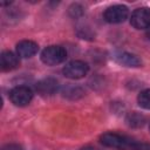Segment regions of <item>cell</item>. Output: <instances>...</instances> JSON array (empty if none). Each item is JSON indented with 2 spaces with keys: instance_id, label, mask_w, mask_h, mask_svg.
Returning a JSON list of instances; mask_svg holds the SVG:
<instances>
[{
  "instance_id": "obj_10",
  "label": "cell",
  "mask_w": 150,
  "mask_h": 150,
  "mask_svg": "<svg viewBox=\"0 0 150 150\" xmlns=\"http://www.w3.org/2000/svg\"><path fill=\"white\" fill-rule=\"evenodd\" d=\"M0 64H1V69L5 71L12 70L19 66V57L14 53H12L9 50H5L1 53Z\"/></svg>"
},
{
  "instance_id": "obj_12",
  "label": "cell",
  "mask_w": 150,
  "mask_h": 150,
  "mask_svg": "<svg viewBox=\"0 0 150 150\" xmlns=\"http://www.w3.org/2000/svg\"><path fill=\"white\" fill-rule=\"evenodd\" d=\"M62 94L64 97H69V98H77L80 96H82L83 91L80 87L77 86H67L63 88Z\"/></svg>"
},
{
  "instance_id": "obj_7",
  "label": "cell",
  "mask_w": 150,
  "mask_h": 150,
  "mask_svg": "<svg viewBox=\"0 0 150 150\" xmlns=\"http://www.w3.org/2000/svg\"><path fill=\"white\" fill-rule=\"evenodd\" d=\"M39 46L38 43H35L34 41L30 40H22L16 45V53L18 56L27 59V57H32L33 55H35L38 53Z\"/></svg>"
},
{
  "instance_id": "obj_14",
  "label": "cell",
  "mask_w": 150,
  "mask_h": 150,
  "mask_svg": "<svg viewBox=\"0 0 150 150\" xmlns=\"http://www.w3.org/2000/svg\"><path fill=\"white\" fill-rule=\"evenodd\" d=\"M80 150H96V149L93 148V146H84V148H82V149H80Z\"/></svg>"
},
{
  "instance_id": "obj_3",
  "label": "cell",
  "mask_w": 150,
  "mask_h": 150,
  "mask_svg": "<svg viewBox=\"0 0 150 150\" xmlns=\"http://www.w3.org/2000/svg\"><path fill=\"white\" fill-rule=\"evenodd\" d=\"M88 70H89V66L86 62L80 61V60H74V61L68 62L63 67L62 73L68 79L79 80V79L84 77L88 74Z\"/></svg>"
},
{
  "instance_id": "obj_6",
  "label": "cell",
  "mask_w": 150,
  "mask_h": 150,
  "mask_svg": "<svg viewBox=\"0 0 150 150\" xmlns=\"http://www.w3.org/2000/svg\"><path fill=\"white\" fill-rule=\"evenodd\" d=\"M128 14H129V11L125 6L123 5H114V6H110L108 7L105 11H104V20L107 22H110V23H120V22H123L127 18H128Z\"/></svg>"
},
{
  "instance_id": "obj_11",
  "label": "cell",
  "mask_w": 150,
  "mask_h": 150,
  "mask_svg": "<svg viewBox=\"0 0 150 150\" xmlns=\"http://www.w3.org/2000/svg\"><path fill=\"white\" fill-rule=\"evenodd\" d=\"M127 122H128V124H129L130 127L138 128V127H142V125L144 124V122H145V117H144L142 114L134 111V112H131V114L128 115V117H127Z\"/></svg>"
},
{
  "instance_id": "obj_1",
  "label": "cell",
  "mask_w": 150,
  "mask_h": 150,
  "mask_svg": "<svg viewBox=\"0 0 150 150\" xmlns=\"http://www.w3.org/2000/svg\"><path fill=\"white\" fill-rule=\"evenodd\" d=\"M101 143L104 146L111 148V149H117V150H134L136 141L120 135L115 132H105L101 136L100 138Z\"/></svg>"
},
{
  "instance_id": "obj_2",
  "label": "cell",
  "mask_w": 150,
  "mask_h": 150,
  "mask_svg": "<svg viewBox=\"0 0 150 150\" xmlns=\"http://www.w3.org/2000/svg\"><path fill=\"white\" fill-rule=\"evenodd\" d=\"M67 57V52L61 46H48L41 53V60L47 66H56L62 63Z\"/></svg>"
},
{
  "instance_id": "obj_13",
  "label": "cell",
  "mask_w": 150,
  "mask_h": 150,
  "mask_svg": "<svg viewBox=\"0 0 150 150\" xmlns=\"http://www.w3.org/2000/svg\"><path fill=\"white\" fill-rule=\"evenodd\" d=\"M138 104L144 109H150V89H145L141 91L137 96Z\"/></svg>"
},
{
  "instance_id": "obj_8",
  "label": "cell",
  "mask_w": 150,
  "mask_h": 150,
  "mask_svg": "<svg viewBox=\"0 0 150 150\" xmlns=\"http://www.w3.org/2000/svg\"><path fill=\"white\" fill-rule=\"evenodd\" d=\"M57 90V81L52 77L43 79L36 83V91L42 96H50Z\"/></svg>"
},
{
  "instance_id": "obj_9",
  "label": "cell",
  "mask_w": 150,
  "mask_h": 150,
  "mask_svg": "<svg viewBox=\"0 0 150 150\" xmlns=\"http://www.w3.org/2000/svg\"><path fill=\"white\" fill-rule=\"evenodd\" d=\"M114 59L117 63L125 66V67H139L142 64V61L138 56H136L135 54L128 53V52L116 53L114 55Z\"/></svg>"
},
{
  "instance_id": "obj_5",
  "label": "cell",
  "mask_w": 150,
  "mask_h": 150,
  "mask_svg": "<svg viewBox=\"0 0 150 150\" xmlns=\"http://www.w3.org/2000/svg\"><path fill=\"white\" fill-rule=\"evenodd\" d=\"M130 23L136 29H145L150 27V8L141 7L132 12Z\"/></svg>"
},
{
  "instance_id": "obj_4",
  "label": "cell",
  "mask_w": 150,
  "mask_h": 150,
  "mask_svg": "<svg viewBox=\"0 0 150 150\" xmlns=\"http://www.w3.org/2000/svg\"><path fill=\"white\" fill-rule=\"evenodd\" d=\"M9 98L15 105L25 107L30 103L33 98V91L26 86H18L11 90Z\"/></svg>"
},
{
  "instance_id": "obj_15",
  "label": "cell",
  "mask_w": 150,
  "mask_h": 150,
  "mask_svg": "<svg viewBox=\"0 0 150 150\" xmlns=\"http://www.w3.org/2000/svg\"><path fill=\"white\" fill-rule=\"evenodd\" d=\"M146 36L150 39V27H149V28H148V30H146Z\"/></svg>"
}]
</instances>
